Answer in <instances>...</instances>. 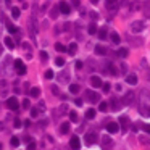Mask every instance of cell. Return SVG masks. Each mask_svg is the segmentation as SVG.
Segmentation results:
<instances>
[{"instance_id": "32", "label": "cell", "mask_w": 150, "mask_h": 150, "mask_svg": "<svg viewBox=\"0 0 150 150\" xmlns=\"http://www.w3.org/2000/svg\"><path fill=\"white\" fill-rule=\"evenodd\" d=\"M55 65H57V66H60V68H62V66L65 65V60H63V58H57V60H55Z\"/></svg>"}, {"instance_id": "36", "label": "cell", "mask_w": 150, "mask_h": 150, "mask_svg": "<svg viewBox=\"0 0 150 150\" xmlns=\"http://www.w3.org/2000/svg\"><path fill=\"white\" fill-rule=\"evenodd\" d=\"M8 31H10V33H16V28L11 26V24H8Z\"/></svg>"}, {"instance_id": "27", "label": "cell", "mask_w": 150, "mask_h": 150, "mask_svg": "<svg viewBox=\"0 0 150 150\" xmlns=\"http://www.w3.org/2000/svg\"><path fill=\"white\" fill-rule=\"evenodd\" d=\"M107 108H108V103H107V102H100V105H98V110H100V111H107Z\"/></svg>"}, {"instance_id": "42", "label": "cell", "mask_w": 150, "mask_h": 150, "mask_svg": "<svg viewBox=\"0 0 150 150\" xmlns=\"http://www.w3.org/2000/svg\"><path fill=\"white\" fill-rule=\"evenodd\" d=\"M73 5H74V7H79V5H81V2H79V0H73Z\"/></svg>"}, {"instance_id": "15", "label": "cell", "mask_w": 150, "mask_h": 150, "mask_svg": "<svg viewBox=\"0 0 150 150\" xmlns=\"http://www.w3.org/2000/svg\"><path fill=\"white\" fill-rule=\"evenodd\" d=\"M111 42L113 44H120L121 42V37L118 36V33H111Z\"/></svg>"}, {"instance_id": "34", "label": "cell", "mask_w": 150, "mask_h": 150, "mask_svg": "<svg viewBox=\"0 0 150 150\" xmlns=\"http://www.w3.org/2000/svg\"><path fill=\"white\" fill-rule=\"evenodd\" d=\"M47 58H49V55H47V52H40V60H42V62H45Z\"/></svg>"}, {"instance_id": "21", "label": "cell", "mask_w": 150, "mask_h": 150, "mask_svg": "<svg viewBox=\"0 0 150 150\" xmlns=\"http://www.w3.org/2000/svg\"><path fill=\"white\" fill-rule=\"evenodd\" d=\"M94 116H95V110H94V108H91V110L86 111V118H87V120H92Z\"/></svg>"}, {"instance_id": "26", "label": "cell", "mask_w": 150, "mask_h": 150, "mask_svg": "<svg viewBox=\"0 0 150 150\" xmlns=\"http://www.w3.org/2000/svg\"><path fill=\"white\" fill-rule=\"evenodd\" d=\"M55 50L57 52H66V49H65L63 44H55Z\"/></svg>"}, {"instance_id": "9", "label": "cell", "mask_w": 150, "mask_h": 150, "mask_svg": "<svg viewBox=\"0 0 150 150\" xmlns=\"http://www.w3.org/2000/svg\"><path fill=\"white\" fill-rule=\"evenodd\" d=\"M126 82H127L129 86H136V84H137V76H136V74H127Z\"/></svg>"}, {"instance_id": "5", "label": "cell", "mask_w": 150, "mask_h": 150, "mask_svg": "<svg viewBox=\"0 0 150 150\" xmlns=\"http://www.w3.org/2000/svg\"><path fill=\"white\" fill-rule=\"evenodd\" d=\"M144 23L142 21H136V23H132V26H131V29L134 31V33H140V31H144Z\"/></svg>"}, {"instance_id": "3", "label": "cell", "mask_w": 150, "mask_h": 150, "mask_svg": "<svg viewBox=\"0 0 150 150\" xmlns=\"http://www.w3.org/2000/svg\"><path fill=\"white\" fill-rule=\"evenodd\" d=\"M69 147H71L73 150H79V149H81V142H79V137L78 136H71V139H69Z\"/></svg>"}, {"instance_id": "16", "label": "cell", "mask_w": 150, "mask_h": 150, "mask_svg": "<svg viewBox=\"0 0 150 150\" xmlns=\"http://www.w3.org/2000/svg\"><path fill=\"white\" fill-rule=\"evenodd\" d=\"M69 127H71V126H69V123H63L62 124V129H60V131H62V134H68L69 132Z\"/></svg>"}, {"instance_id": "25", "label": "cell", "mask_w": 150, "mask_h": 150, "mask_svg": "<svg viewBox=\"0 0 150 150\" xmlns=\"http://www.w3.org/2000/svg\"><path fill=\"white\" fill-rule=\"evenodd\" d=\"M120 123H121V126H123V127H127V126H129V120H127L126 116H123V118H121V120H120Z\"/></svg>"}, {"instance_id": "12", "label": "cell", "mask_w": 150, "mask_h": 150, "mask_svg": "<svg viewBox=\"0 0 150 150\" xmlns=\"http://www.w3.org/2000/svg\"><path fill=\"white\" fill-rule=\"evenodd\" d=\"M116 7H118V0H107V8L115 10Z\"/></svg>"}, {"instance_id": "8", "label": "cell", "mask_w": 150, "mask_h": 150, "mask_svg": "<svg viewBox=\"0 0 150 150\" xmlns=\"http://www.w3.org/2000/svg\"><path fill=\"white\" fill-rule=\"evenodd\" d=\"M95 140H97V136H95V132H89L87 136H86V142H87L89 145H92Z\"/></svg>"}, {"instance_id": "6", "label": "cell", "mask_w": 150, "mask_h": 150, "mask_svg": "<svg viewBox=\"0 0 150 150\" xmlns=\"http://www.w3.org/2000/svg\"><path fill=\"white\" fill-rule=\"evenodd\" d=\"M60 11H62V13H65V15H68V13H71V7H69L68 4H66V2H62V4H60Z\"/></svg>"}, {"instance_id": "33", "label": "cell", "mask_w": 150, "mask_h": 150, "mask_svg": "<svg viewBox=\"0 0 150 150\" xmlns=\"http://www.w3.org/2000/svg\"><path fill=\"white\" fill-rule=\"evenodd\" d=\"M53 78V71L52 69H47L45 71V79H52Z\"/></svg>"}, {"instance_id": "44", "label": "cell", "mask_w": 150, "mask_h": 150, "mask_svg": "<svg viewBox=\"0 0 150 150\" xmlns=\"http://www.w3.org/2000/svg\"><path fill=\"white\" fill-rule=\"evenodd\" d=\"M74 103L78 105V107H81V105H82V100H79V98H78V100H74Z\"/></svg>"}, {"instance_id": "43", "label": "cell", "mask_w": 150, "mask_h": 150, "mask_svg": "<svg viewBox=\"0 0 150 150\" xmlns=\"http://www.w3.org/2000/svg\"><path fill=\"white\" fill-rule=\"evenodd\" d=\"M23 107H24V108H29V100H24Z\"/></svg>"}, {"instance_id": "4", "label": "cell", "mask_w": 150, "mask_h": 150, "mask_svg": "<svg viewBox=\"0 0 150 150\" xmlns=\"http://www.w3.org/2000/svg\"><path fill=\"white\" fill-rule=\"evenodd\" d=\"M15 68H16V71L20 74H26V65L23 63V60H16L15 62Z\"/></svg>"}, {"instance_id": "35", "label": "cell", "mask_w": 150, "mask_h": 150, "mask_svg": "<svg viewBox=\"0 0 150 150\" xmlns=\"http://www.w3.org/2000/svg\"><path fill=\"white\" fill-rule=\"evenodd\" d=\"M102 87H103V91H105V92H108V91H110V87H111V86H110V82H105V84L102 86Z\"/></svg>"}, {"instance_id": "31", "label": "cell", "mask_w": 150, "mask_h": 150, "mask_svg": "<svg viewBox=\"0 0 150 150\" xmlns=\"http://www.w3.org/2000/svg\"><path fill=\"white\" fill-rule=\"evenodd\" d=\"M28 150H36V142H34L33 139H31V142L28 144Z\"/></svg>"}, {"instance_id": "37", "label": "cell", "mask_w": 150, "mask_h": 150, "mask_svg": "<svg viewBox=\"0 0 150 150\" xmlns=\"http://www.w3.org/2000/svg\"><path fill=\"white\" fill-rule=\"evenodd\" d=\"M131 98H132V94L129 92V94L126 95V98H124V100H126V103H129V100H131Z\"/></svg>"}, {"instance_id": "10", "label": "cell", "mask_w": 150, "mask_h": 150, "mask_svg": "<svg viewBox=\"0 0 150 150\" xmlns=\"http://www.w3.org/2000/svg\"><path fill=\"white\" fill-rule=\"evenodd\" d=\"M107 131H108V132H111V134L118 132V124L116 123H108L107 124Z\"/></svg>"}, {"instance_id": "41", "label": "cell", "mask_w": 150, "mask_h": 150, "mask_svg": "<svg viewBox=\"0 0 150 150\" xmlns=\"http://www.w3.org/2000/svg\"><path fill=\"white\" fill-rule=\"evenodd\" d=\"M15 126H16V127H20V126H21V121L18 120V118H16V120H15Z\"/></svg>"}, {"instance_id": "28", "label": "cell", "mask_w": 150, "mask_h": 150, "mask_svg": "<svg viewBox=\"0 0 150 150\" xmlns=\"http://www.w3.org/2000/svg\"><path fill=\"white\" fill-rule=\"evenodd\" d=\"M95 33H97V26H95V24H91V26H89V34L94 36Z\"/></svg>"}, {"instance_id": "48", "label": "cell", "mask_w": 150, "mask_h": 150, "mask_svg": "<svg viewBox=\"0 0 150 150\" xmlns=\"http://www.w3.org/2000/svg\"><path fill=\"white\" fill-rule=\"evenodd\" d=\"M0 150H2V144H0Z\"/></svg>"}, {"instance_id": "22", "label": "cell", "mask_w": 150, "mask_h": 150, "mask_svg": "<svg viewBox=\"0 0 150 150\" xmlns=\"http://www.w3.org/2000/svg\"><path fill=\"white\" fill-rule=\"evenodd\" d=\"M98 39H102V40L107 39V29H105V28H103V29L98 31Z\"/></svg>"}, {"instance_id": "14", "label": "cell", "mask_w": 150, "mask_h": 150, "mask_svg": "<svg viewBox=\"0 0 150 150\" xmlns=\"http://www.w3.org/2000/svg\"><path fill=\"white\" fill-rule=\"evenodd\" d=\"M20 15H21V10L18 7H13L11 8V16L15 18V20H16V18H20Z\"/></svg>"}, {"instance_id": "7", "label": "cell", "mask_w": 150, "mask_h": 150, "mask_svg": "<svg viewBox=\"0 0 150 150\" xmlns=\"http://www.w3.org/2000/svg\"><path fill=\"white\" fill-rule=\"evenodd\" d=\"M87 97H89V100H91V102H98V100H100V95H98L97 92L87 91Z\"/></svg>"}, {"instance_id": "20", "label": "cell", "mask_w": 150, "mask_h": 150, "mask_svg": "<svg viewBox=\"0 0 150 150\" xmlns=\"http://www.w3.org/2000/svg\"><path fill=\"white\" fill-rule=\"evenodd\" d=\"M79 89H81V87H79L78 84H71V86H69V92H71V94H78Z\"/></svg>"}, {"instance_id": "46", "label": "cell", "mask_w": 150, "mask_h": 150, "mask_svg": "<svg viewBox=\"0 0 150 150\" xmlns=\"http://www.w3.org/2000/svg\"><path fill=\"white\" fill-rule=\"evenodd\" d=\"M92 4H98V0H91Z\"/></svg>"}, {"instance_id": "38", "label": "cell", "mask_w": 150, "mask_h": 150, "mask_svg": "<svg viewBox=\"0 0 150 150\" xmlns=\"http://www.w3.org/2000/svg\"><path fill=\"white\" fill-rule=\"evenodd\" d=\"M31 116H33V118L37 116V110H36V108H33V110H31Z\"/></svg>"}, {"instance_id": "13", "label": "cell", "mask_w": 150, "mask_h": 150, "mask_svg": "<svg viewBox=\"0 0 150 150\" xmlns=\"http://www.w3.org/2000/svg\"><path fill=\"white\" fill-rule=\"evenodd\" d=\"M140 113L144 115V116H150V107H145V105H140Z\"/></svg>"}, {"instance_id": "24", "label": "cell", "mask_w": 150, "mask_h": 150, "mask_svg": "<svg viewBox=\"0 0 150 150\" xmlns=\"http://www.w3.org/2000/svg\"><path fill=\"white\" fill-rule=\"evenodd\" d=\"M5 45H7L8 49H13V47H15V44H13V40H11L10 37H5Z\"/></svg>"}, {"instance_id": "39", "label": "cell", "mask_w": 150, "mask_h": 150, "mask_svg": "<svg viewBox=\"0 0 150 150\" xmlns=\"http://www.w3.org/2000/svg\"><path fill=\"white\" fill-rule=\"evenodd\" d=\"M144 131L150 134V124H144Z\"/></svg>"}, {"instance_id": "40", "label": "cell", "mask_w": 150, "mask_h": 150, "mask_svg": "<svg viewBox=\"0 0 150 150\" xmlns=\"http://www.w3.org/2000/svg\"><path fill=\"white\" fill-rule=\"evenodd\" d=\"M82 68V62H76V69H81Z\"/></svg>"}, {"instance_id": "23", "label": "cell", "mask_w": 150, "mask_h": 150, "mask_svg": "<svg viewBox=\"0 0 150 150\" xmlns=\"http://www.w3.org/2000/svg\"><path fill=\"white\" fill-rule=\"evenodd\" d=\"M10 144H11V147H18V145H20V139H18L16 136H13V137H11V140H10Z\"/></svg>"}, {"instance_id": "29", "label": "cell", "mask_w": 150, "mask_h": 150, "mask_svg": "<svg viewBox=\"0 0 150 150\" xmlns=\"http://www.w3.org/2000/svg\"><path fill=\"white\" fill-rule=\"evenodd\" d=\"M118 55L120 57H127V49H120L118 50Z\"/></svg>"}, {"instance_id": "47", "label": "cell", "mask_w": 150, "mask_h": 150, "mask_svg": "<svg viewBox=\"0 0 150 150\" xmlns=\"http://www.w3.org/2000/svg\"><path fill=\"white\" fill-rule=\"evenodd\" d=\"M5 2H7V4H8V5H10V4H11V0H5Z\"/></svg>"}, {"instance_id": "19", "label": "cell", "mask_w": 150, "mask_h": 150, "mask_svg": "<svg viewBox=\"0 0 150 150\" xmlns=\"http://www.w3.org/2000/svg\"><path fill=\"white\" fill-rule=\"evenodd\" d=\"M95 53H97V55H105L107 52H105V49L102 45H95Z\"/></svg>"}, {"instance_id": "1", "label": "cell", "mask_w": 150, "mask_h": 150, "mask_svg": "<svg viewBox=\"0 0 150 150\" xmlns=\"http://www.w3.org/2000/svg\"><path fill=\"white\" fill-rule=\"evenodd\" d=\"M7 107L10 108V110H18L20 108V102H18L16 97H10L7 100Z\"/></svg>"}, {"instance_id": "18", "label": "cell", "mask_w": 150, "mask_h": 150, "mask_svg": "<svg viewBox=\"0 0 150 150\" xmlns=\"http://www.w3.org/2000/svg\"><path fill=\"white\" fill-rule=\"evenodd\" d=\"M40 95V89H37V87H34V89H31V97H34V98H37Z\"/></svg>"}, {"instance_id": "45", "label": "cell", "mask_w": 150, "mask_h": 150, "mask_svg": "<svg viewBox=\"0 0 150 150\" xmlns=\"http://www.w3.org/2000/svg\"><path fill=\"white\" fill-rule=\"evenodd\" d=\"M52 92H53V94H58V89H57V86H53V87H52Z\"/></svg>"}, {"instance_id": "2", "label": "cell", "mask_w": 150, "mask_h": 150, "mask_svg": "<svg viewBox=\"0 0 150 150\" xmlns=\"http://www.w3.org/2000/svg\"><path fill=\"white\" fill-rule=\"evenodd\" d=\"M111 147H113V139L108 136H105L103 139H102V149L103 150H110Z\"/></svg>"}, {"instance_id": "17", "label": "cell", "mask_w": 150, "mask_h": 150, "mask_svg": "<svg viewBox=\"0 0 150 150\" xmlns=\"http://www.w3.org/2000/svg\"><path fill=\"white\" fill-rule=\"evenodd\" d=\"M68 52L71 53V55H74V53L78 52V45H76V44H69V47H68Z\"/></svg>"}, {"instance_id": "30", "label": "cell", "mask_w": 150, "mask_h": 150, "mask_svg": "<svg viewBox=\"0 0 150 150\" xmlns=\"http://www.w3.org/2000/svg\"><path fill=\"white\" fill-rule=\"evenodd\" d=\"M69 118H71V121H78V113L76 111H69Z\"/></svg>"}, {"instance_id": "11", "label": "cell", "mask_w": 150, "mask_h": 150, "mask_svg": "<svg viewBox=\"0 0 150 150\" xmlns=\"http://www.w3.org/2000/svg\"><path fill=\"white\" fill-rule=\"evenodd\" d=\"M91 84L94 86V87H100V86H103L102 84V79L98 78V76H94V78L91 79Z\"/></svg>"}]
</instances>
